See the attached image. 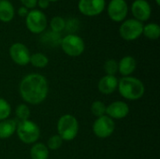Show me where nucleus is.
<instances>
[{
  "mask_svg": "<svg viewBox=\"0 0 160 159\" xmlns=\"http://www.w3.org/2000/svg\"><path fill=\"white\" fill-rule=\"evenodd\" d=\"M19 92L25 103L38 105L48 97L49 83L43 75L39 73H30L24 76L21 81Z\"/></svg>",
  "mask_w": 160,
  "mask_h": 159,
  "instance_id": "f257e3e1",
  "label": "nucleus"
},
{
  "mask_svg": "<svg viewBox=\"0 0 160 159\" xmlns=\"http://www.w3.org/2000/svg\"><path fill=\"white\" fill-rule=\"evenodd\" d=\"M117 89L124 98L131 101L141 99L145 93V86L143 82L140 79L132 76L122 77L118 80Z\"/></svg>",
  "mask_w": 160,
  "mask_h": 159,
  "instance_id": "f03ea898",
  "label": "nucleus"
},
{
  "mask_svg": "<svg viewBox=\"0 0 160 159\" xmlns=\"http://www.w3.org/2000/svg\"><path fill=\"white\" fill-rule=\"evenodd\" d=\"M58 136L66 142L73 141L79 133V122L71 114H64L57 121Z\"/></svg>",
  "mask_w": 160,
  "mask_h": 159,
  "instance_id": "7ed1b4c3",
  "label": "nucleus"
},
{
  "mask_svg": "<svg viewBox=\"0 0 160 159\" xmlns=\"http://www.w3.org/2000/svg\"><path fill=\"white\" fill-rule=\"evenodd\" d=\"M16 133L19 140L25 144H34L38 142L40 137L38 126L30 119L18 122Z\"/></svg>",
  "mask_w": 160,
  "mask_h": 159,
  "instance_id": "20e7f679",
  "label": "nucleus"
},
{
  "mask_svg": "<svg viewBox=\"0 0 160 159\" xmlns=\"http://www.w3.org/2000/svg\"><path fill=\"white\" fill-rule=\"evenodd\" d=\"M61 48L63 50V52L71 57H77L80 56L85 49V45H84V41L83 39L77 36V35H73V34H69L67 35L61 41Z\"/></svg>",
  "mask_w": 160,
  "mask_h": 159,
  "instance_id": "39448f33",
  "label": "nucleus"
},
{
  "mask_svg": "<svg viewBox=\"0 0 160 159\" xmlns=\"http://www.w3.org/2000/svg\"><path fill=\"white\" fill-rule=\"evenodd\" d=\"M143 26L142 22L136 19H129L121 24L119 33L121 37L125 40H135L142 35Z\"/></svg>",
  "mask_w": 160,
  "mask_h": 159,
  "instance_id": "423d86ee",
  "label": "nucleus"
},
{
  "mask_svg": "<svg viewBox=\"0 0 160 159\" xmlns=\"http://www.w3.org/2000/svg\"><path fill=\"white\" fill-rule=\"evenodd\" d=\"M115 130L114 121L106 114L98 117L93 124V132L99 139H107L111 137Z\"/></svg>",
  "mask_w": 160,
  "mask_h": 159,
  "instance_id": "0eeeda50",
  "label": "nucleus"
},
{
  "mask_svg": "<svg viewBox=\"0 0 160 159\" xmlns=\"http://www.w3.org/2000/svg\"><path fill=\"white\" fill-rule=\"evenodd\" d=\"M26 26L34 34L42 33L47 27V19L44 13L38 9H33L26 15Z\"/></svg>",
  "mask_w": 160,
  "mask_h": 159,
  "instance_id": "6e6552de",
  "label": "nucleus"
},
{
  "mask_svg": "<svg viewBox=\"0 0 160 159\" xmlns=\"http://www.w3.org/2000/svg\"><path fill=\"white\" fill-rule=\"evenodd\" d=\"M9 56L19 66H26L30 61V52L27 47L20 42L14 43L9 48Z\"/></svg>",
  "mask_w": 160,
  "mask_h": 159,
  "instance_id": "1a4fd4ad",
  "label": "nucleus"
},
{
  "mask_svg": "<svg viewBox=\"0 0 160 159\" xmlns=\"http://www.w3.org/2000/svg\"><path fill=\"white\" fill-rule=\"evenodd\" d=\"M128 11L125 0H112L108 6V14L113 22H122Z\"/></svg>",
  "mask_w": 160,
  "mask_h": 159,
  "instance_id": "9d476101",
  "label": "nucleus"
},
{
  "mask_svg": "<svg viewBox=\"0 0 160 159\" xmlns=\"http://www.w3.org/2000/svg\"><path fill=\"white\" fill-rule=\"evenodd\" d=\"M78 7L83 15L96 16L103 11L105 0H80Z\"/></svg>",
  "mask_w": 160,
  "mask_h": 159,
  "instance_id": "9b49d317",
  "label": "nucleus"
},
{
  "mask_svg": "<svg viewBox=\"0 0 160 159\" xmlns=\"http://www.w3.org/2000/svg\"><path fill=\"white\" fill-rule=\"evenodd\" d=\"M129 113V106L121 100L112 102L106 107V115L112 120L124 119Z\"/></svg>",
  "mask_w": 160,
  "mask_h": 159,
  "instance_id": "f8f14e48",
  "label": "nucleus"
},
{
  "mask_svg": "<svg viewBox=\"0 0 160 159\" xmlns=\"http://www.w3.org/2000/svg\"><path fill=\"white\" fill-rule=\"evenodd\" d=\"M132 13L140 22L147 21L151 16V7L145 0H135L131 7Z\"/></svg>",
  "mask_w": 160,
  "mask_h": 159,
  "instance_id": "ddd939ff",
  "label": "nucleus"
},
{
  "mask_svg": "<svg viewBox=\"0 0 160 159\" xmlns=\"http://www.w3.org/2000/svg\"><path fill=\"white\" fill-rule=\"evenodd\" d=\"M117 86H118V79L115 76H112V75L103 76L98 83V89L103 95L112 94L117 89Z\"/></svg>",
  "mask_w": 160,
  "mask_h": 159,
  "instance_id": "4468645a",
  "label": "nucleus"
},
{
  "mask_svg": "<svg viewBox=\"0 0 160 159\" xmlns=\"http://www.w3.org/2000/svg\"><path fill=\"white\" fill-rule=\"evenodd\" d=\"M137 67V61L134 57L127 55L123 57L118 63V72L123 77L130 76Z\"/></svg>",
  "mask_w": 160,
  "mask_h": 159,
  "instance_id": "2eb2a0df",
  "label": "nucleus"
},
{
  "mask_svg": "<svg viewBox=\"0 0 160 159\" xmlns=\"http://www.w3.org/2000/svg\"><path fill=\"white\" fill-rule=\"evenodd\" d=\"M18 122L15 119H6L0 121V139L6 140L16 133Z\"/></svg>",
  "mask_w": 160,
  "mask_h": 159,
  "instance_id": "dca6fc26",
  "label": "nucleus"
},
{
  "mask_svg": "<svg viewBox=\"0 0 160 159\" xmlns=\"http://www.w3.org/2000/svg\"><path fill=\"white\" fill-rule=\"evenodd\" d=\"M14 17V7L8 0L0 1V21L3 22H10Z\"/></svg>",
  "mask_w": 160,
  "mask_h": 159,
  "instance_id": "f3484780",
  "label": "nucleus"
},
{
  "mask_svg": "<svg viewBox=\"0 0 160 159\" xmlns=\"http://www.w3.org/2000/svg\"><path fill=\"white\" fill-rule=\"evenodd\" d=\"M49 155V149L46 144L42 142H36L32 144V147L30 149L31 159H48Z\"/></svg>",
  "mask_w": 160,
  "mask_h": 159,
  "instance_id": "a211bd4d",
  "label": "nucleus"
},
{
  "mask_svg": "<svg viewBox=\"0 0 160 159\" xmlns=\"http://www.w3.org/2000/svg\"><path fill=\"white\" fill-rule=\"evenodd\" d=\"M29 63L35 67L44 68L49 64V58L41 52H36L30 56Z\"/></svg>",
  "mask_w": 160,
  "mask_h": 159,
  "instance_id": "6ab92c4d",
  "label": "nucleus"
},
{
  "mask_svg": "<svg viewBox=\"0 0 160 159\" xmlns=\"http://www.w3.org/2000/svg\"><path fill=\"white\" fill-rule=\"evenodd\" d=\"M142 34L149 39H158L160 36V27L157 23H149L143 26Z\"/></svg>",
  "mask_w": 160,
  "mask_h": 159,
  "instance_id": "aec40b11",
  "label": "nucleus"
},
{
  "mask_svg": "<svg viewBox=\"0 0 160 159\" xmlns=\"http://www.w3.org/2000/svg\"><path fill=\"white\" fill-rule=\"evenodd\" d=\"M30 109L29 107L26 105V104H20L16 107V110H15V114H16V117L17 119L20 121H25V120H28L29 117H30Z\"/></svg>",
  "mask_w": 160,
  "mask_h": 159,
  "instance_id": "412c9836",
  "label": "nucleus"
},
{
  "mask_svg": "<svg viewBox=\"0 0 160 159\" xmlns=\"http://www.w3.org/2000/svg\"><path fill=\"white\" fill-rule=\"evenodd\" d=\"M106 105L104 102L100 101V100H96L92 103L91 105V112L94 116L100 117L106 114Z\"/></svg>",
  "mask_w": 160,
  "mask_h": 159,
  "instance_id": "4be33fe9",
  "label": "nucleus"
},
{
  "mask_svg": "<svg viewBox=\"0 0 160 159\" xmlns=\"http://www.w3.org/2000/svg\"><path fill=\"white\" fill-rule=\"evenodd\" d=\"M11 106L3 97H0V121L6 120L10 116Z\"/></svg>",
  "mask_w": 160,
  "mask_h": 159,
  "instance_id": "5701e85b",
  "label": "nucleus"
},
{
  "mask_svg": "<svg viewBox=\"0 0 160 159\" xmlns=\"http://www.w3.org/2000/svg\"><path fill=\"white\" fill-rule=\"evenodd\" d=\"M50 25H51L52 31L53 33H57L58 34V33H60L61 31H63L65 29L66 22H65V20L62 17L57 16V17H54V18L52 19Z\"/></svg>",
  "mask_w": 160,
  "mask_h": 159,
  "instance_id": "b1692460",
  "label": "nucleus"
},
{
  "mask_svg": "<svg viewBox=\"0 0 160 159\" xmlns=\"http://www.w3.org/2000/svg\"><path fill=\"white\" fill-rule=\"evenodd\" d=\"M103 67L106 75L115 76V74L118 72V62L114 59H109L105 62Z\"/></svg>",
  "mask_w": 160,
  "mask_h": 159,
  "instance_id": "393cba45",
  "label": "nucleus"
},
{
  "mask_svg": "<svg viewBox=\"0 0 160 159\" xmlns=\"http://www.w3.org/2000/svg\"><path fill=\"white\" fill-rule=\"evenodd\" d=\"M63 142L64 141L58 135H52L49 138L46 146L48 147L49 150L56 151L61 148V146L63 145Z\"/></svg>",
  "mask_w": 160,
  "mask_h": 159,
  "instance_id": "a878e982",
  "label": "nucleus"
},
{
  "mask_svg": "<svg viewBox=\"0 0 160 159\" xmlns=\"http://www.w3.org/2000/svg\"><path fill=\"white\" fill-rule=\"evenodd\" d=\"M21 2L22 3L23 7H25L26 8H33L36 7V5L38 4V0H21Z\"/></svg>",
  "mask_w": 160,
  "mask_h": 159,
  "instance_id": "bb28decb",
  "label": "nucleus"
},
{
  "mask_svg": "<svg viewBox=\"0 0 160 159\" xmlns=\"http://www.w3.org/2000/svg\"><path fill=\"white\" fill-rule=\"evenodd\" d=\"M38 5L41 8H46V7H49L50 1H49V0H38Z\"/></svg>",
  "mask_w": 160,
  "mask_h": 159,
  "instance_id": "cd10ccee",
  "label": "nucleus"
},
{
  "mask_svg": "<svg viewBox=\"0 0 160 159\" xmlns=\"http://www.w3.org/2000/svg\"><path fill=\"white\" fill-rule=\"evenodd\" d=\"M18 13H19L20 16L24 17V16H26V15L28 14V11H27V8H26L25 7H21L19 8V10H18Z\"/></svg>",
  "mask_w": 160,
  "mask_h": 159,
  "instance_id": "c85d7f7f",
  "label": "nucleus"
},
{
  "mask_svg": "<svg viewBox=\"0 0 160 159\" xmlns=\"http://www.w3.org/2000/svg\"><path fill=\"white\" fill-rule=\"evenodd\" d=\"M156 2H157V4H158V5H159L160 4V0H156Z\"/></svg>",
  "mask_w": 160,
  "mask_h": 159,
  "instance_id": "c756f323",
  "label": "nucleus"
},
{
  "mask_svg": "<svg viewBox=\"0 0 160 159\" xmlns=\"http://www.w3.org/2000/svg\"><path fill=\"white\" fill-rule=\"evenodd\" d=\"M49 1H57V0H49Z\"/></svg>",
  "mask_w": 160,
  "mask_h": 159,
  "instance_id": "7c9ffc66",
  "label": "nucleus"
},
{
  "mask_svg": "<svg viewBox=\"0 0 160 159\" xmlns=\"http://www.w3.org/2000/svg\"><path fill=\"white\" fill-rule=\"evenodd\" d=\"M0 1H1V0H0Z\"/></svg>",
  "mask_w": 160,
  "mask_h": 159,
  "instance_id": "2f4dec72",
  "label": "nucleus"
}]
</instances>
